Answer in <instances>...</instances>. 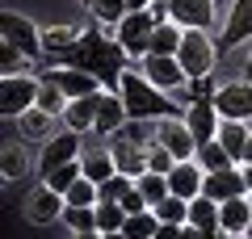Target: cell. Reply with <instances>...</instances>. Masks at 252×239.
I'll list each match as a JSON object with an SVG mask.
<instances>
[{"label":"cell","instance_id":"obj_1","mask_svg":"<svg viewBox=\"0 0 252 239\" xmlns=\"http://www.w3.org/2000/svg\"><path fill=\"white\" fill-rule=\"evenodd\" d=\"M55 59L67 63V67L93 71V76L101 80V89L118 92V84H122V67H126V59H130V51H126L118 38H101L97 30H89V34H80L72 46L55 51Z\"/></svg>","mask_w":252,"mask_h":239},{"label":"cell","instance_id":"obj_2","mask_svg":"<svg viewBox=\"0 0 252 239\" xmlns=\"http://www.w3.org/2000/svg\"><path fill=\"white\" fill-rule=\"evenodd\" d=\"M122 105H126V122H160V118H181V105L164 97L160 84L143 76V71H122Z\"/></svg>","mask_w":252,"mask_h":239},{"label":"cell","instance_id":"obj_3","mask_svg":"<svg viewBox=\"0 0 252 239\" xmlns=\"http://www.w3.org/2000/svg\"><path fill=\"white\" fill-rule=\"evenodd\" d=\"M156 13L152 9H130L122 21H118V42L130 51V59H143L152 55V34H156Z\"/></svg>","mask_w":252,"mask_h":239},{"label":"cell","instance_id":"obj_4","mask_svg":"<svg viewBox=\"0 0 252 239\" xmlns=\"http://www.w3.org/2000/svg\"><path fill=\"white\" fill-rule=\"evenodd\" d=\"M215 42L206 38V30H185L181 34V46H177V59L181 67L189 71V80L193 76H210V67H215Z\"/></svg>","mask_w":252,"mask_h":239},{"label":"cell","instance_id":"obj_5","mask_svg":"<svg viewBox=\"0 0 252 239\" xmlns=\"http://www.w3.org/2000/svg\"><path fill=\"white\" fill-rule=\"evenodd\" d=\"M38 76H4L0 80V114L4 118H21L26 109L38 105Z\"/></svg>","mask_w":252,"mask_h":239},{"label":"cell","instance_id":"obj_6","mask_svg":"<svg viewBox=\"0 0 252 239\" xmlns=\"http://www.w3.org/2000/svg\"><path fill=\"white\" fill-rule=\"evenodd\" d=\"M80 130H72V126H63L59 134H51L46 139V147H42V155H38V172L42 177H51L59 164H67V159H80Z\"/></svg>","mask_w":252,"mask_h":239},{"label":"cell","instance_id":"obj_7","mask_svg":"<svg viewBox=\"0 0 252 239\" xmlns=\"http://www.w3.org/2000/svg\"><path fill=\"white\" fill-rule=\"evenodd\" d=\"M0 38L9 46H17L21 55H30V59L42 55V34H38L34 21L21 17V13H0Z\"/></svg>","mask_w":252,"mask_h":239},{"label":"cell","instance_id":"obj_8","mask_svg":"<svg viewBox=\"0 0 252 239\" xmlns=\"http://www.w3.org/2000/svg\"><path fill=\"white\" fill-rule=\"evenodd\" d=\"M156 139H160L177 159H198V139H193V130H189L185 118H160V122H156Z\"/></svg>","mask_w":252,"mask_h":239},{"label":"cell","instance_id":"obj_9","mask_svg":"<svg viewBox=\"0 0 252 239\" xmlns=\"http://www.w3.org/2000/svg\"><path fill=\"white\" fill-rule=\"evenodd\" d=\"M63 206H67V202H63V193H59V189H51V185L42 180V185H38L34 193L26 197V218L34 222V227H46V222H63Z\"/></svg>","mask_w":252,"mask_h":239},{"label":"cell","instance_id":"obj_10","mask_svg":"<svg viewBox=\"0 0 252 239\" xmlns=\"http://www.w3.org/2000/svg\"><path fill=\"white\" fill-rule=\"evenodd\" d=\"M215 109L219 118H252V80H240V84H219L215 89Z\"/></svg>","mask_w":252,"mask_h":239},{"label":"cell","instance_id":"obj_11","mask_svg":"<svg viewBox=\"0 0 252 239\" xmlns=\"http://www.w3.org/2000/svg\"><path fill=\"white\" fill-rule=\"evenodd\" d=\"M185 122H189V130H193V139H198V147L215 139V134H219V122H223L219 109H215V92H210V97H193V101H189Z\"/></svg>","mask_w":252,"mask_h":239},{"label":"cell","instance_id":"obj_12","mask_svg":"<svg viewBox=\"0 0 252 239\" xmlns=\"http://www.w3.org/2000/svg\"><path fill=\"white\" fill-rule=\"evenodd\" d=\"M143 76L160 89H185L189 84V71L181 67L177 55H143Z\"/></svg>","mask_w":252,"mask_h":239},{"label":"cell","instance_id":"obj_13","mask_svg":"<svg viewBox=\"0 0 252 239\" xmlns=\"http://www.w3.org/2000/svg\"><path fill=\"white\" fill-rule=\"evenodd\" d=\"M252 38V0H235L231 9H227V21L223 30H219V51H227V46H240Z\"/></svg>","mask_w":252,"mask_h":239},{"label":"cell","instance_id":"obj_14","mask_svg":"<svg viewBox=\"0 0 252 239\" xmlns=\"http://www.w3.org/2000/svg\"><path fill=\"white\" fill-rule=\"evenodd\" d=\"M42 80H55L67 97H93V92H101V80L93 76V71H80V67H67V63H59V67L42 71Z\"/></svg>","mask_w":252,"mask_h":239},{"label":"cell","instance_id":"obj_15","mask_svg":"<svg viewBox=\"0 0 252 239\" xmlns=\"http://www.w3.org/2000/svg\"><path fill=\"white\" fill-rule=\"evenodd\" d=\"M168 21H177L185 30H210L215 0H168Z\"/></svg>","mask_w":252,"mask_h":239},{"label":"cell","instance_id":"obj_16","mask_svg":"<svg viewBox=\"0 0 252 239\" xmlns=\"http://www.w3.org/2000/svg\"><path fill=\"white\" fill-rule=\"evenodd\" d=\"M202 193L215 197V202H227V197H240L248 193V180H244V168H219V172H206V180H202Z\"/></svg>","mask_w":252,"mask_h":239},{"label":"cell","instance_id":"obj_17","mask_svg":"<svg viewBox=\"0 0 252 239\" xmlns=\"http://www.w3.org/2000/svg\"><path fill=\"white\" fill-rule=\"evenodd\" d=\"M114 164H118V172H126V177H139V172H147V147L143 143H135L130 134H122V130H114Z\"/></svg>","mask_w":252,"mask_h":239},{"label":"cell","instance_id":"obj_18","mask_svg":"<svg viewBox=\"0 0 252 239\" xmlns=\"http://www.w3.org/2000/svg\"><path fill=\"white\" fill-rule=\"evenodd\" d=\"M202 180H206V168H202L198 159H177L172 172H168V189L181 193V197H189V202L202 193Z\"/></svg>","mask_w":252,"mask_h":239},{"label":"cell","instance_id":"obj_19","mask_svg":"<svg viewBox=\"0 0 252 239\" xmlns=\"http://www.w3.org/2000/svg\"><path fill=\"white\" fill-rule=\"evenodd\" d=\"M189 235H223V222H219V202L206 193H198L189 202Z\"/></svg>","mask_w":252,"mask_h":239},{"label":"cell","instance_id":"obj_20","mask_svg":"<svg viewBox=\"0 0 252 239\" xmlns=\"http://www.w3.org/2000/svg\"><path fill=\"white\" fill-rule=\"evenodd\" d=\"M122 126H126L122 92L101 89V97H97V126H93V130H97V134H114V130H122Z\"/></svg>","mask_w":252,"mask_h":239},{"label":"cell","instance_id":"obj_21","mask_svg":"<svg viewBox=\"0 0 252 239\" xmlns=\"http://www.w3.org/2000/svg\"><path fill=\"white\" fill-rule=\"evenodd\" d=\"M219 222H223V235H244L248 222H252V202H248V193L219 202Z\"/></svg>","mask_w":252,"mask_h":239},{"label":"cell","instance_id":"obj_22","mask_svg":"<svg viewBox=\"0 0 252 239\" xmlns=\"http://www.w3.org/2000/svg\"><path fill=\"white\" fill-rule=\"evenodd\" d=\"M97 97L101 92H93V97H72L67 101V109H63V126H72V130H93L97 126Z\"/></svg>","mask_w":252,"mask_h":239},{"label":"cell","instance_id":"obj_23","mask_svg":"<svg viewBox=\"0 0 252 239\" xmlns=\"http://www.w3.org/2000/svg\"><path fill=\"white\" fill-rule=\"evenodd\" d=\"M63 227L76 231V235H101L97 206H63Z\"/></svg>","mask_w":252,"mask_h":239},{"label":"cell","instance_id":"obj_24","mask_svg":"<svg viewBox=\"0 0 252 239\" xmlns=\"http://www.w3.org/2000/svg\"><path fill=\"white\" fill-rule=\"evenodd\" d=\"M122 235H126V239H156V235H160V214H156V210L126 214V222H122Z\"/></svg>","mask_w":252,"mask_h":239},{"label":"cell","instance_id":"obj_25","mask_svg":"<svg viewBox=\"0 0 252 239\" xmlns=\"http://www.w3.org/2000/svg\"><path fill=\"white\" fill-rule=\"evenodd\" d=\"M80 164H84V177L89 180H109L118 172V164H114V151H80Z\"/></svg>","mask_w":252,"mask_h":239},{"label":"cell","instance_id":"obj_26","mask_svg":"<svg viewBox=\"0 0 252 239\" xmlns=\"http://www.w3.org/2000/svg\"><path fill=\"white\" fill-rule=\"evenodd\" d=\"M122 222H126V206L114 202V197H101V202H97V227H101V235H122Z\"/></svg>","mask_w":252,"mask_h":239},{"label":"cell","instance_id":"obj_27","mask_svg":"<svg viewBox=\"0 0 252 239\" xmlns=\"http://www.w3.org/2000/svg\"><path fill=\"white\" fill-rule=\"evenodd\" d=\"M219 143H223L227 151H231L235 159L244 155V143H248V126L244 122H235V118H223V122H219V134H215Z\"/></svg>","mask_w":252,"mask_h":239},{"label":"cell","instance_id":"obj_28","mask_svg":"<svg viewBox=\"0 0 252 239\" xmlns=\"http://www.w3.org/2000/svg\"><path fill=\"white\" fill-rule=\"evenodd\" d=\"M181 34H185V26H177V21H160L156 34H152V55H177Z\"/></svg>","mask_w":252,"mask_h":239},{"label":"cell","instance_id":"obj_29","mask_svg":"<svg viewBox=\"0 0 252 239\" xmlns=\"http://www.w3.org/2000/svg\"><path fill=\"white\" fill-rule=\"evenodd\" d=\"M42 80V76H38ZM67 92L59 89V84H55V80H42V84H38V109H46V114H55V118H63V109H67Z\"/></svg>","mask_w":252,"mask_h":239},{"label":"cell","instance_id":"obj_30","mask_svg":"<svg viewBox=\"0 0 252 239\" xmlns=\"http://www.w3.org/2000/svg\"><path fill=\"white\" fill-rule=\"evenodd\" d=\"M198 164H202L206 172H219V168H231L235 155H231L219 139H210V143H202V147H198Z\"/></svg>","mask_w":252,"mask_h":239},{"label":"cell","instance_id":"obj_31","mask_svg":"<svg viewBox=\"0 0 252 239\" xmlns=\"http://www.w3.org/2000/svg\"><path fill=\"white\" fill-rule=\"evenodd\" d=\"M135 185L139 189H143V197H147V202H164V197H168L172 193V189H168V177H164V172H152V168H147V172H139V177H135Z\"/></svg>","mask_w":252,"mask_h":239},{"label":"cell","instance_id":"obj_32","mask_svg":"<svg viewBox=\"0 0 252 239\" xmlns=\"http://www.w3.org/2000/svg\"><path fill=\"white\" fill-rule=\"evenodd\" d=\"M89 13H93V21H101V26H118V21L130 13V4H126V0H93Z\"/></svg>","mask_w":252,"mask_h":239},{"label":"cell","instance_id":"obj_33","mask_svg":"<svg viewBox=\"0 0 252 239\" xmlns=\"http://www.w3.org/2000/svg\"><path fill=\"white\" fill-rule=\"evenodd\" d=\"M80 177H84V164H80V159H67V164H59V168H55L51 177H42V180H46L51 189H59V193H67Z\"/></svg>","mask_w":252,"mask_h":239},{"label":"cell","instance_id":"obj_34","mask_svg":"<svg viewBox=\"0 0 252 239\" xmlns=\"http://www.w3.org/2000/svg\"><path fill=\"white\" fill-rule=\"evenodd\" d=\"M63 202L67 206H97L101 202V189H97V180H89V177H80L67 193H63Z\"/></svg>","mask_w":252,"mask_h":239},{"label":"cell","instance_id":"obj_35","mask_svg":"<svg viewBox=\"0 0 252 239\" xmlns=\"http://www.w3.org/2000/svg\"><path fill=\"white\" fill-rule=\"evenodd\" d=\"M80 34H72L67 26H55V30H42V51L46 55H55V51H63V46H72Z\"/></svg>","mask_w":252,"mask_h":239},{"label":"cell","instance_id":"obj_36","mask_svg":"<svg viewBox=\"0 0 252 239\" xmlns=\"http://www.w3.org/2000/svg\"><path fill=\"white\" fill-rule=\"evenodd\" d=\"M26 159H21V147L17 143H4V180H17V177H26Z\"/></svg>","mask_w":252,"mask_h":239},{"label":"cell","instance_id":"obj_37","mask_svg":"<svg viewBox=\"0 0 252 239\" xmlns=\"http://www.w3.org/2000/svg\"><path fill=\"white\" fill-rule=\"evenodd\" d=\"M51 118L55 114H46V109H26V114H21V126H26V134H46L51 130Z\"/></svg>","mask_w":252,"mask_h":239},{"label":"cell","instance_id":"obj_38","mask_svg":"<svg viewBox=\"0 0 252 239\" xmlns=\"http://www.w3.org/2000/svg\"><path fill=\"white\" fill-rule=\"evenodd\" d=\"M130 185H135V177H126V172H114V177L101 180L97 189H101V197H114V202H122V193H126Z\"/></svg>","mask_w":252,"mask_h":239},{"label":"cell","instance_id":"obj_39","mask_svg":"<svg viewBox=\"0 0 252 239\" xmlns=\"http://www.w3.org/2000/svg\"><path fill=\"white\" fill-rule=\"evenodd\" d=\"M26 59H30V55H21L17 46L4 42V55H0V71H4V76H17V67H26Z\"/></svg>","mask_w":252,"mask_h":239},{"label":"cell","instance_id":"obj_40","mask_svg":"<svg viewBox=\"0 0 252 239\" xmlns=\"http://www.w3.org/2000/svg\"><path fill=\"white\" fill-rule=\"evenodd\" d=\"M252 159V130H248V143H244V155H240V164H248Z\"/></svg>","mask_w":252,"mask_h":239},{"label":"cell","instance_id":"obj_41","mask_svg":"<svg viewBox=\"0 0 252 239\" xmlns=\"http://www.w3.org/2000/svg\"><path fill=\"white\" fill-rule=\"evenodd\" d=\"M130 9H152V0H126Z\"/></svg>","mask_w":252,"mask_h":239},{"label":"cell","instance_id":"obj_42","mask_svg":"<svg viewBox=\"0 0 252 239\" xmlns=\"http://www.w3.org/2000/svg\"><path fill=\"white\" fill-rule=\"evenodd\" d=\"M244 180H248V189H252V159L244 164Z\"/></svg>","mask_w":252,"mask_h":239},{"label":"cell","instance_id":"obj_43","mask_svg":"<svg viewBox=\"0 0 252 239\" xmlns=\"http://www.w3.org/2000/svg\"><path fill=\"white\" fill-rule=\"evenodd\" d=\"M244 80H252V55L244 59Z\"/></svg>","mask_w":252,"mask_h":239},{"label":"cell","instance_id":"obj_44","mask_svg":"<svg viewBox=\"0 0 252 239\" xmlns=\"http://www.w3.org/2000/svg\"><path fill=\"white\" fill-rule=\"evenodd\" d=\"M244 235H248V239H252V222H248V231H244Z\"/></svg>","mask_w":252,"mask_h":239},{"label":"cell","instance_id":"obj_45","mask_svg":"<svg viewBox=\"0 0 252 239\" xmlns=\"http://www.w3.org/2000/svg\"><path fill=\"white\" fill-rule=\"evenodd\" d=\"M80 4H84V9H89V4H93V0H80Z\"/></svg>","mask_w":252,"mask_h":239},{"label":"cell","instance_id":"obj_46","mask_svg":"<svg viewBox=\"0 0 252 239\" xmlns=\"http://www.w3.org/2000/svg\"><path fill=\"white\" fill-rule=\"evenodd\" d=\"M248 202H252V189H248Z\"/></svg>","mask_w":252,"mask_h":239}]
</instances>
